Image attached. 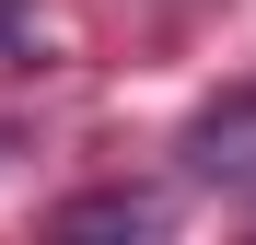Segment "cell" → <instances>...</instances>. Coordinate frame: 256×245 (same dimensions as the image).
Listing matches in <instances>:
<instances>
[{"mask_svg": "<svg viewBox=\"0 0 256 245\" xmlns=\"http://www.w3.org/2000/svg\"><path fill=\"white\" fill-rule=\"evenodd\" d=\"M186 175H210V187H256V82L186 117Z\"/></svg>", "mask_w": 256, "mask_h": 245, "instance_id": "cell-1", "label": "cell"}, {"mask_svg": "<svg viewBox=\"0 0 256 245\" xmlns=\"http://www.w3.org/2000/svg\"><path fill=\"white\" fill-rule=\"evenodd\" d=\"M152 222H163V198H140V187H94L58 210V233H152Z\"/></svg>", "mask_w": 256, "mask_h": 245, "instance_id": "cell-2", "label": "cell"}]
</instances>
